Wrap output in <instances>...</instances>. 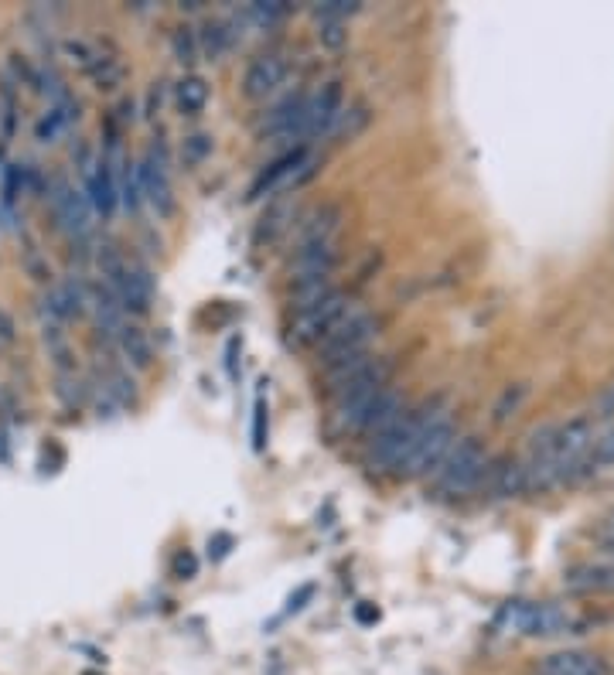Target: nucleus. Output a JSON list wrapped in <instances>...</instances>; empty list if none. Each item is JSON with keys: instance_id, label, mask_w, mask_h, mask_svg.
Segmentation results:
<instances>
[{"instance_id": "obj_19", "label": "nucleus", "mask_w": 614, "mask_h": 675, "mask_svg": "<svg viewBox=\"0 0 614 675\" xmlns=\"http://www.w3.org/2000/svg\"><path fill=\"white\" fill-rule=\"evenodd\" d=\"M116 198H120L127 212H137V205L144 202V195H140V174H137L134 161H123V171L116 174Z\"/></svg>"}, {"instance_id": "obj_6", "label": "nucleus", "mask_w": 614, "mask_h": 675, "mask_svg": "<svg viewBox=\"0 0 614 675\" xmlns=\"http://www.w3.org/2000/svg\"><path fill=\"white\" fill-rule=\"evenodd\" d=\"M359 307L362 304H355L345 290H331L321 304L294 314V324H290V341L301 345V348H321L331 331H335L352 311H359Z\"/></svg>"}, {"instance_id": "obj_13", "label": "nucleus", "mask_w": 614, "mask_h": 675, "mask_svg": "<svg viewBox=\"0 0 614 675\" xmlns=\"http://www.w3.org/2000/svg\"><path fill=\"white\" fill-rule=\"evenodd\" d=\"M86 188H89V205L99 208L103 215H110L116 208V174L110 168V157H99L96 164H89Z\"/></svg>"}, {"instance_id": "obj_18", "label": "nucleus", "mask_w": 614, "mask_h": 675, "mask_svg": "<svg viewBox=\"0 0 614 675\" xmlns=\"http://www.w3.org/2000/svg\"><path fill=\"white\" fill-rule=\"evenodd\" d=\"M198 35V52H202L209 62H219L222 55L229 52V31L222 21H202V28L195 31Z\"/></svg>"}, {"instance_id": "obj_7", "label": "nucleus", "mask_w": 614, "mask_h": 675, "mask_svg": "<svg viewBox=\"0 0 614 675\" xmlns=\"http://www.w3.org/2000/svg\"><path fill=\"white\" fill-rule=\"evenodd\" d=\"M140 174V195L144 202H151V208L161 219H168L174 212V188H171V174H168V154L161 147H151L147 157L137 164Z\"/></svg>"}, {"instance_id": "obj_34", "label": "nucleus", "mask_w": 614, "mask_h": 675, "mask_svg": "<svg viewBox=\"0 0 614 675\" xmlns=\"http://www.w3.org/2000/svg\"><path fill=\"white\" fill-rule=\"evenodd\" d=\"M379 611H369V607H359V621H376Z\"/></svg>"}, {"instance_id": "obj_30", "label": "nucleus", "mask_w": 614, "mask_h": 675, "mask_svg": "<svg viewBox=\"0 0 614 675\" xmlns=\"http://www.w3.org/2000/svg\"><path fill=\"white\" fill-rule=\"evenodd\" d=\"M594 416H614V382L611 386H604V393L597 396V403H594Z\"/></svg>"}, {"instance_id": "obj_28", "label": "nucleus", "mask_w": 614, "mask_h": 675, "mask_svg": "<svg viewBox=\"0 0 614 675\" xmlns=\"http://www.w3.org/2000/svg\"><path fill=\"white\" fill-rule=\"evenodd\" d=\"M591 464H614V430H608L604 437H594L591 447Z\"/></svg>"}, {"instance_id": "obj_11", "label": "nucleus", "mask_w": 614, "mask_h": 675, "mask_svg": "<svg viewBox=\"0 0 614 675\" xmlns=\"http://www.w3.org/2000/svg\"><path fill=\"white\" fill-rule=\"evenodd\" d=\"M539 675H608V665L594 652L567 648V652L546 655L543 662H539Z\"/></svg>"}, {"instance_id": "obj_2", "label": "nucleus", "mask_w": 614, "mask_h": 675, "mask_svg": "<svg viewBox=\"0 0 614 675\" xmlns=\"http://www.w3.org/2000/svg\"><path fill=\"white\" fill-rule=\"evenodd\" d=\"M454 440H458V427L451 420V406H447V399H434L417 444L410 447V454H406V461L393 478H430L437 464L447 457V450L454 447Z\"/></svg>"}, {"instance_id": "obj_5", "label": "nucleus", "mask_w": 614, "mask_h": 675, "mask_svg": "<svg viewBox=\"0 0 614 675\" xmlns=\"http://www.w3.org/2000/svg\"><path fill=\"white\" fill-rule=\"evenodd\" d=\"M376 338H379V318L365 311V307H359V311L348 314V318L325 338V345L318 348L321 365H325V369H335V365L352 362V358H359V355H372Z\"/></svg>"}, {"instance_id": "obj_14", "label": "nucleus", "mask_w": 614, "mask_h": 675, "mask_svg": "<svg viewBox=\"0 0 614 675\" xmlns=\"http://www.w3.org/2000/svg\"><path fill=\"white\" fill-rule=\"evenodd\" d=\"M338 219H342V212H338L335 205L314 208V212L301 222V229H297V246L331 243V232L338 229Z\"/></svg>"}, {"instance_id": "obj_16", "label": "nucleus", "mask_w": 614, "mask_h": 675, "mask_svg": "<svg viewBox=\"0 0 614 675\" xmlns=\"http://www.w3.org/2000/svg\"><path fill=\"white\" fill-rule=\"evenodd\" d=\"M116 341H120V352L130 365H137V369H147V365H151V358H154L151 341H147V335L137 328V324H123Z\"/></svg>"}, {"instance_id": "obj_32", "label": "nucleus", "mask_w": 614, "mask_h": 675, "mask_svg": "<svg viewBox=\"0 0 614 675\" xmlns=\"http://www.w3.org/2000/svg\"><path fill=\"white\" fill-rule=\"evenodd\" d=\"M178 570L195 573V560H192V556H178Z\"/></svg>"}, {"instance_id": "obj_33", "label": "nucleus", "mask_w": 614, "mask_h": 675, "mask_svg": "<svg viewBox=\"0 0 614 675\" xmlns=\"http://www.w3.org/2000/svg\"><path fill=\"white\" fill-rule=\"evenodd\" d=\"M604 539H608V543H614V512L608 515V522H604Z\"/></svg>"}, {"instance_id": "obj_10", "label": "nucleus", "mask_w": 614, "mask_h": 675, "mask_svg": "<svg viewBox=\"0 0 614 675\" xmlns=\"http://www.w3.org/2000/svg\"><path fill=\"white\" fill-rule=\"evenodd\" d=\"M52 205H55L58 225H62L65 232H76V236H86L93 212H89V198L82 195V191H76L72 185H65V181H58V185H55V195H52Z\"/></svg>"}, {"instance_id": "obj_3", "label": "nucleus", "mask_w": 614, "mask_h": 675, "mask_svg": "<svg viewBox=\"0 0 614 675\" xmlns=\"http://www.w3.org/2000/svg\"><path fill=\"white\" fill-rule=\"evenodd\" d=\"M485 471H488V450L475 433H471V437L454 440V447L447 450V457L437 464L430 481H434V491L441 498H461L481 488Z\"/></svg>"}, {"instance_id": "obj_22", "label": "nucleus", "mask_w": 614, "mask_h": 675, "mask_svg": "<svg viewBox=\"0 0 614 675\" xmlns=\"http://www.w3.org/2000/svg\"><path fill=\"white\" fill-rule=\"evenodd\" d=\"M171 45H174V58H178L185 69H192V65L202 58V52H198V35L192 28H178L174 31V38H171Z\"/></svg>"}, {"instance_id": "obj_24", "label": "nucleus", "mask_w": 614, "mask_h": 675, "mask_svg": "<svg viewBox=\"0 0 614 675\" xmlns=\"http://www.w3.org/2000/svg\"><path fill=\"white\" fill-rule=\"evenodd\" d=\"M318 41L328 52H342L348 45V24L345 21H318Z\"/></svg>"}, {"instance_id": "obj_4", "label": "nucleus", "mask_w": 614, "mask_h": 675, "mask_svg": "<svg viewBox=\"0 0 614 675\" xmlns=\"http://www.w3.org/2000/svg\"><path fill=\"white\" fill-rule=\"evenodd\" d=\"M430 406H434V399H427V403H420V406H410L393 427H386L372 440H365V461H369L372 471H383V474L400 471V464L406 461L410 447L417 444L423 423H427Z\"/></svg>"}, {"instance_id": "obj_21", "label": "nucleus", "mask_w": 614, "mask_h": 675, "mask_svg": "<svg viewBox=\"0 0 614 675\" xmlns=\"http://www.w3.org/2000/svg\"><path fill=\"white\" fill-rule=\"evenodd\" d=\"M86 75L96 82V89H116V86H120V79H123V65L116 62V58H110V55L99 52L96 65H93V69H89Z\"/></svg>"}, {"instance_id": "obj_26", "label": "nucleus", "mask_w": 614, "mask_h": 675, "mask_svg": "<svg viewBox=\"0 0 614 675\" xmlns=\"http://www.w3.org/2000/svg\"><path fill=\"white\" fill-rule=\"evenodd\" d=\"M290 7L284 4V0H260V4H253V18L260 24H277L287 18Z\"/></svg>"}, {"instance_id": "obj_35", "label": "nucleus", "mask_w": 614, "mask_h": 675, "mask_svg": "<svg viewBox=\"0 0 614 675\" xmlns=\"http://www.w3.org/2000/svg\"><path fill=\"white\" fill-rule=\"evenodd\" d=\"M0 461H7V437H4V430H0Z\"/></svg>"}, {"instance_id": "obj_31", "label": "nucleus", "mask_w": 614, "mask_h": 675, "mask_svg": "<svg viewBox=\"0 0 614 675\" xmlns=\"http://www.w3.org/2000/svg\"><path fill=\"white\" fill-rule=\"evenodd\" d=\"M18 341V328H14V321H11V314H4L0 311V345H14Z\"/></svg>"}, {"instance_id": "obj_27", "label": "nucleus", "mask_w": 614, "mask_h": 675, "mask_svg": "<svg viewBox=\"0 0 614 675\" xmlns=\"http://www.w3.org/2000/svg\"><path fill=\"white\" fill-rule=\"evenodd\" d=\"M209 150H212V140L202 137V133H195V137L185 140V150H181V157H185L188 164H202L205 157H209Z\"/></svg>"}, {"instance_id": "obj_12", "label": "nucleus", "mask_w": 614, "mask_h": 675, "mask_svg": "<svg viewBox=\"0 0 614 675\" xmlns=\"http://www.w3.org/2000/svg\"><path fill=\"white\" fill-rule=\"evenodd\" d=\"M338 266V249L335 243H311V246H297V260H294V280H318L331 277Z\"/></svg>"}, {"instance_id": "obj_15", "label": "nucleus", "mask_w": 614, "mask_h": 675, "mask_svg": "<svg viewBox=\"0 0 614 675\" xmlns=\"http://www.w3.org/2000/svg\"><path fill=\"white\" fill-rule=\"evenodd\" d=\"M174 99H178V110L185 116H198L209 106V82L195 72L185 75V79L178 82V89H174Z\"/></svg>"}, {"instance_id": "obj_29", "label": "nucleus", "mask_w": 614, "mask_h": 675, "mask_svg": "<svg viewBox=\"0 0 614 675\" xmlns=\"http://www.w3.org/2000/svg\"><path fill=\"white\" fill-rule=\"evenodd\" d=\"M263 420H267V406H263V396L256 399V416H253V447L263 450Z\"/></svg>"}, {"instance_id": "obj_9", "label": "nucleus", "mask_w": 614, "mask_h": 675, "mask_svg": "<svg viewBox=\"0 0 614 675\" xmlns=\"http://www.w3.org/2000/svg\"><path fill=\"white\" fill-rule=\"evenodd\" d=\"M284 79H287V58L284 55H277V52L256 55L253 62L246 65L243 96L253 99V103H260V99L277 93V89L284 86Z\"/></svg>"}, {"instance_id": "obj_20", "label": "nucleus", "mask_w": 614, "mask_h": 675, "mask_svg": "<svg viewBox=\"0 0 614 675\" xmlns=\"http://www.w3.org/2000/svg\"><path fill=\"white\" fill-rule=\"evenodd\" d=\"M526 396H529V386H526V382H516V386H509L499 399H495V406H492V420H495V423H509L512 416L519 413V406L526 403Z\"/></svg>"}, {"instance_id": "obj_23", "label": "nucleus", "mask_w": 614, "mask_h": 675, "mask_svg": "<svg viewBox=\"0 0 614 675\" xmlns=\"http://www.w3.org/2000/svg\"><path fill=\"white\" fill-rule=\"evenodd\" d=\"M359 11H362L359 0H325V4L314 7V18H318V21H345L348 24V18H352V14H359Z\"/></svg>"}, {"instance_id": "obj_1", "label": "nucleus", "mask_w": 614, "mask_h": 675, "mask_svg": "<svg viewBox=\"0 0 614 675\" xmlns=\"http://www.w3.org/2000/svg\"><path fill=\"white\" fill-rule=\"evenodd\" d=\"M389 379H393V362H389V358H376V362L365 365L362 372H355L352 379H345L342 386L328 389L331 430H335L338 437H362L369 410L389 389Z\"/></svg>"}, {"instance_id": "obj_8", "label": "nucleus", "mask_w": 614, "mask_h": 675, "mask_svg": "<svg viewBox=\"0 0 614 675\" xmlns=\"http://www.w3.org/2000/svg\"><path fill=\"white\" fill-rule=\"evenodd\" d=\"M338 113H342V82H328V86H321L314 96L304 99V110H301V120H297L294 140H307V137H321V133H328Z\"/></svg>"}, {"instance_id": "obj_25", "label": "nucleus", "mask_w": 614, "mask_h": 675, "mask_svg": "<svg viewBox=\"0 0 614 675\" xmlns=\"http://www.w3.org/2000/svg\"><path fill=\"white\" fill-rule=\"evenodd\" d=\"M65 55H69V62H76L82 72H89L96 65V58H99V52L93 45H86V41H79V38H72V41H65Z\"/></svg>"}, {"instance_id": "obj_17", "label": "nucleus", "mask_w": 614, "mask_h": 675, "mask_svg": "<svg viewBox=\"0 0 614 675\" xmlns=\"http://www.w3.org/2000/svg\"><path fill=\"white\" fill-rule=\"evenodd\" d=\"M369 127V106L365 103H355V106H342V113L335 116V123H331L328 137H335L338 144H348V140H355L359 133Z\"/></svg>"}]
</instances>
